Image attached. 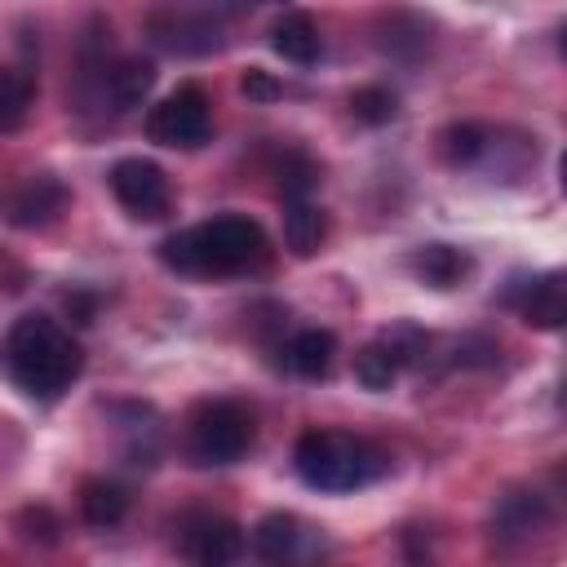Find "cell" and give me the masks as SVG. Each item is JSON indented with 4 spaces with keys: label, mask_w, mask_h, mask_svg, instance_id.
I'll return each instance as SVG.
<instances>
[{
    "label": "cell",
    "mask_w": 567,
    "mask_h": 567,
    "mask_svg": "<svg viewBox=\"0 0 567 567\" xmlns=\"http://www.w3.org/2000/svg\"><path fill=\"white\" fill-rule=\"evenodd\" d=\"M239 84H244V93H248V97H275V93H279V84H275L266 71H257V66H252V71H244V80H239Z\"/></svg>",
    "instance_id": "24"
},
{
    "label": "cell",
    "mask_w": 567,
    "mask_h": 567,
    "mask_svg": "<svg viewBox=\"0 0 567 567\" xmlns=\"http://www.w3.org/2000/svg\"><path fill=\"white\" fill-rule=\"evenodd\" d=\"M332 359H337V337H332L328 328H301V332L288 341V350H284V363H288L297 377H306V381L328 377V372H332Z\"/></svg>",
    "instance_id": "11"
},
{
    "label": "cell",
    "mask_w": 567,
    "mask_h": 567,
    "mask_svg": "<svg viewBox=\"0 0 567 567\" xmlns=\"http://www.w3.org/2000/svg\"><path fill=\"white\" fill-rule=\"evenodd\" d=\"M18 527H22V540H40V545H53L58 540V518L44 509V505H31V509H22L18 514Z\"/></svg>",
    "instance_id": "23"
},
{
    "label": "cell",
    "mask_w": 567,
    "mask_h": 567,
    "mask_svg": "<svg viewBox=\"0 0 567 567\" xmlns=\"http://www.w3.org/2000/svg\"><path fill=\"white\" fill-rule=\"evenodd\" d=\"M545 523H549V505L540 492H509V496H501V505L492 514V532L501 540H523Z\"/></svg>",
    "instance_id": "10"
},
{
    "label": "cell",
    "mask_w": 567,
    "mask_h": 567,
    "mask_svg": "<svg viewBox=\"0 0 567 567\" xmlns=\"http://www.w3.org/2000/svg\"><path fill=\"white\" fill-rule=\"evenodd\" d=\"M146 31L168 53H213V49H221V22L208 18V13H195V9H177V4L155 9L146 18Z\"/></svg>",
    "instance_id": "6"
},
{
    "label": "cell",
    "mask_w": 567,
    "mask_h": 567,
    "mask_svg": "<svg viewBox=\"0 0 567 567\" xmlns=\"http://www.w3.org/2000/svg\"><path fill=\"white\" fill-rule=\"evenodd\" d=\"M292 465H297V478L315 492H354L377 483L390 470V456L368 439H354L341 430H310L297 439Z\"/></svg>",
    "instance_id": "3"
},
{
    "label": "cell",
    "mask_w": 567,
    "mask_h": 567,
    "mask_svg": "<svg viewBox=\"0 0 567 567\" xmlns=\"http://www.w3.org/2000/svg\"><path fill=\"white\" fill-rule=\"evenodd\" d=\"M270 49H275L284 62H297V66L315 62V58H319V27H315V18L301 13V9L284 13V18L270 27Z\"/></svg>",
    "instance_id": "12"
},
{
    "label": "cell",
    "mask_w": 567,
    "mask_h": 567,
    "mask_svg": "<svg viewBox=\"0 0 567 567\" xmlns=\"http://www.w3.org/2000/svg\"><path fill=\"white\" fill-rule=\"evenodd\" d=\"M439 142H443V159L461 168V164H474L492 146V133L483 124H452V128H443Z\"/></svg>",
    "instance_id": "20"
},
{
    "label": "cell",
    "mask_w": 567,
    "mask_h": 567,
    "mask_svg": "<svg viewBox=\"0 0 567 567\" xmlns=\"http://www.w3.org/2000/svg\"><path fill=\"white\" fill-rule=\"evenodd\" d=\"M177 540H182V554L190 563H204V567H221V563H235L244 554V532L230 518H217V514L186 518Z\"/></svg>",
    "instance_id": "8"
},
{
    "label": "cell",
    "mask_w": 567,
    "mask_h": 567,
    "mask_svg": "<svg viewBox=\"0 0 567 567\" xmlns=\"http://www.w3.org/2000/svg\"><path fill=\"white\" fill-rule=\"evenodd\" d=\"M0 363L9 381L31 399H58L71 390V381L84 368V350L71 341V332L49 315H22L4 332Z\"/></svg>",
    "instance_id": "1"
},
{
    "label": "cell",
    "mask_w": 567,
    "mask_h": 567,
    "mask_svg": "<svg viewBox=\"0 0 567 567\" xmlns=\"http://www.w3.org/2000/svg\"><path fill=\"white\" fill-rule=\"evenodd\" d=\"M412 266H416V275H421L430 288H452V284H461V275L470 270V257H465L461 248H452V244H425V248H416Z\"/></svg>",
    "instance_id": "19"
},
{
    "label": "cell",
    "mask_w": 567,
    "mask_h": 567,
    "mask_svg": "<svg viewBox=\"0 0 567 567\" xmlns=\"http://www.w3.org/2000/svg\"><path fill=\"white\" fill-rule=\"evenodd\" d=\"M124 509H128V496H124L120 483H111V478H89V483L80 487V514H84L89 527H115V523L124 518Z\"/></svg>",
    "instance_id": "18"
},
{
    "label": "cell",
    "mask_w": 567,
    "mask_h": 567,
    "mask_svg": "<svg viewBox=\"0 0 567 567\" xmlns=\"http://www.w3.org/2000/svg\"><path fill=\"white\" fill-rule=\"evenodd\" d=\"M31 102V80L18 71H0V128H13L27 115Z\"/></svg>",
    "instance_id": "21"
},
{
    "label": "cell",
    "mask_w": 567,
    "mask_h": 567,
    "mask_svg": "<svg viewBox=\"0 0 567 567\" xmlns=\"http://www.w3.org/2000/svg\"><path fill=\"white\" fill-rule=\"evenodd\" d=\"M111 190L115 199L133 213V217H164L168 213V177L159 164L142 159V155H128L111 168Z\"/></svg>",
    "instance_id": "7"
},
{
    "label": "cell",
    "mask_w": 567,
    "mask_h": 567,
    "mask_svg": "<svg viewBox=\"0 0 567 567\" xmlns=\"http://www.w3.org/2000/svg\"><path fill=\"white\" fill-rule=\"evenodd\" d=\"M208 97L199 84H182L177 93H168L164 102H155L146 111V137L159 146H199L208 137Z\"/></svg>",
    "instance_id": "5"
},
{
    "label": "cell",
    "mask_w": 567,
    "mask_h": 567,
    "mask_svg": "<svg viewBox=\"0 0 567 567\" xmlns=\"http://www.w3.org/2000/svg\"><path fill=\"white\" fill-rule=\"evenodd\" d=\"M66 208V190L58 177H31L18 199H13V221L18 226H49Z\"/></svg>",
    "instance_id": "13"
},
{
    "label": "cell",
    "mask_w": 567,
    "mask_h": 567,
    "mask_svg": "<svg viewBox=\"0 0 567 567\" xmlns=\"http://www.w3.org/2000/svg\"><path fill=\"white\" fill-rule=\"evenodd\" d=\"M505 301L523 315V323L532 328H558L567 319V288H563V275L549 270V275H536V279H518Z\"/></svg>",
    "instance_id": "9"
},
{
    "label": "cell",
    "mask_w": 567,
    "mask_h": 567,
    "mask_svg": "<svg viewBox=\"0 0 567 567\" xmlns=\"http://www.w3.org/2000/svg\"><path fill=\"white\" fill-rule=\"evenodd\" d=\"M266 230L252 217H213L159 244V261L182 275H244L266 261Z\"/></svg>",
    "instance_id": "2"
},
{
    "label": "cell",
    "mask_w": 567,
    "mask_h": 567,
    "mask_svg": "<svg viewBox=\"0 0 567 567\" xmlns=\"http://www.w3.org/2000/svg\"><path fill=\"white\" fill-rule=\"evenodd\" d=\"M399 372H403V350L394 346V337L368 341V346L354 354V381H359L363 390H390Z\"/></svg>",
    "instance_id": "16"
},
{
    "label": "cell",
    "mask_w": 567,
    "mask_h": 567,
    "mask_svg": "<svg viewBox=\"0 0 567 567\" xmlns=\"http://www.w3.org/2000/svg\"><path fill=\"white\" fill-rule=\"evenodd\" d=\"M252 447V416L230 403H199L190 416V456L199 465H235Z\"/></svg>",
    "instance_id": "4"
},
{
    "label": "cell",
    "mask_w": 567,
    "mask_h": 567,
    "mask_svg": "<svg viewBox=\"0 0 567 567\" xmlns=\"http://www.w3.org/2000/svg\"><path fill=\"white\" fill-rule=\"evenodd\" d=\"M301 540H306V532H301V523H297L292 514H266V518L257 523V532H252V549H257L266 563H288V558H297V554H301Z\"/></svg>",
    "instance_id": "17"
},
{
    "label": "cell",
    "mask_w": 567,
    "mask_h": 567,
    "mask_svg": "<svg viewBox=\"0 0 567 567\" xmlns=\"http://www.w3.org/2000/svg\"><path fill=\"white\" fill-rule=\"evenodd\" d=\"M151 84H155V66L142 62V58H120V62L106 66V75H102V89H106V97L115 102V111L142 106V97L151 93Z\"/></svg>",
    "instance_id": "15"
},
{
    "label": "cell",
    "mask_w": 567,
    "mask_h": 567,
    "mask_svg": "<svg viewBox=\"0 0 567 567\" xmlns=\"http://www.w3.org/2000/svg\"><path fill=\"white\" fill-rule=\"evenodd\" d=\"M323 235H328V221L310 199H284V244L292 257H315Z\"/></svg>",
    "instance_id": "14"
},
{
    "label": "cell",
    "mask_w": 567,
    "mask_h": 567,
    "mask_svg": "<svg viewBox=\"0 0 567 567\" xmlns=\"http://www.w3.org/2000/svg\"><path fill=\"white\" fill-rule=\"evenodd\" d=\"M350 111H354V120H363V124H385V120H394L399 102H394L390 89H359V93L350 97Z\"/></svg>",
    "instance_id": "22"
}]
</instances>
